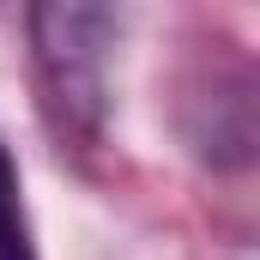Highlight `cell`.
<instances>
[{
	"mask_svg": "<svg viewBox=\"0 0 260 260\" xmlns=\"http://www.w3.org/2000/svg\"><path fill=\"white\" fill-rule=\"evenodd\" d=\"M30 43H37V85H43V109H49L55 133L91 139L109 109L115 18L103 6H37Z\"/></svg>",
	"mask_w": 260,
	"mask_h": 260,
	"instance_id": "obj_1",
	"label": "cell"
},
{
	"mask_svg": "<svg viewBox=\"0 0 260 260\" xmlns=\"http://www.w3.org/2000/svg\"><path fill=\"white\" fill-rule=\"evenodd\" d=\"M0 260H37V236H30V212H24V182L12 151L0 145Z\"/></svg>",
	"mask_w": 260,
	"mask_h": 260,
	"instance_id": "obj_2",
	"label": "cell"
}]
</instances>
